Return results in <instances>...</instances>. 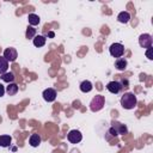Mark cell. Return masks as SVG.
<instances>
[{
  "instance_id": "obj_17",
  "label": "cell",
  "mask_w": 153,
  "mask_h": 153,
  "mask_svg": "<svg viewBox=\"0 0 153 153\" xmlns=\"http://www.w3.org/2000/svg\"><path fill=\"white\" fill-rule=\"evenodd\" d=\"M27 20H29V24H30L31 26L38 25V24H39V22H41L39 17H38L37 14H35V13H30V14L27 16Z\"/></svg>"
},
{
  "instance_id": "obj_14",
  "label": "cell",
  "mask_w": 153,
  "mask_h": 153,
  "mask_svg": "<svg viewBox=\"0 0 153 153\" xmlns=\"http://www.w3.org/2000/svg\"><path fill=\"white\" fill-rule=\"evenodd\" d=\"M129 19H130V14H129L127 11H122V12H120L118 16H117V20H118L120 23H123V24H127V23L129 22Z\"/></svg>"
},
{
  "instance_id": "obj_4",
  "label": "cell",
  "mask_w": 153,
  "mask_h": 153,
  "mask_svg": "<svg viewBox=\"0 0 153 153\" xmlns=\"http://www.w3.org/2000/svg\"><path fill=\"white\" fill-rule=\"evenodd\" d=\"M139 44L142 48H151L152 47V36L149 33H142L139 37Z\"/></svg>"
},
{
  "instance_id": "obj_1",
  "label": "cell",
  "mask_w": 153,
  "mask_h": 153,
  "mask_svg": "<svg viewBox=\"0 0 153 153\" xmlns=\"http://www.w3.org/2000/svg\"><path fill=\"white\" fill-rule=\"evenodd\" d=\"M136 96L133 93V92H126L122 97H121V105L123 109H127V110H130V109H134L136 106Z\"/></svg>"
},
{
  "instance_id": "obj_7",
  "label": "cell",
  "mask_w": 153,
  "mask_h": 153,
  "mask_svg": "<svg viewBox=\"0 0 153 153\" xmlns=\"http://www.w3.org/2000/svg\"><path fill=\"white\" fill-rule=\"evenodd\" d=\"M122 88H123V87H122V85H121L120 81H110V82L106 84V90H108L110 93H114V94L120 93Z\"/></svg>"
},
{
  "instance_id": "obj_15",
  "label": "cell",
  "mask_w": 153,
  "mask_h": 153,
  "mask_svg": "<svg viewBox=\"0 0 153 153\" xmlns=\"http://www.w3.org/2000/svg\"><path fill=\"white\" fill-rule=\"evenodd\" d=\"M127 65H128V62H127V60L123 59V57H120V59H117V60L115 61V67H116L118 71H124V69L127 68Z\"/></svg>"
},
{
  "instance_id": "obj_25",
  "label": "cell",
  "mask_w": 153,
  "mask_h": 153,
  "mask_svg": "<svg viewBox=\"0 0 153 153\" xmlns=\"http://www.w3.org/2000/svg\"><path fill=\"white\" fill-rule=\"evenodd\" d=\"M48 36H49V37H54V32H49Z\"/></svg>"
},
{
  "instance_id": "obj_20",
  "label": "cell",
  "mask_w": 153,
  "mask_h": 153,
  "mask_svg": "<svg viewBox=\"0 0 153 153\" xmlns=\"http://www.w3.org/2000/svg\"><path fill=\"white\" fill-rule=\"evenodd\" d=\"M14 74L12 73V72H6L5 74H2L1 75V79H2V81H5V82H13V80H14Z\"/></svg>"
},
{
  "instance_id": "obj_24",
  "label": "cell",
  "mask_w": 153,
  "mask_h": 153,
  "mask_svg": "<svg viewBox=\"0 0 153 153\" xmlns=\"http://www.w3.org/2000/svg\"><path fill=\"white\" fill-rule=\"evenodd\" d=\"M121 85H122V87H127V86H128V80H127V79H123V80L121 81Z\"/></svg>"
},
{
  "instance_id": "obj_10",
  "label": "cell",
  "mask_w": 153,
  "mask_h": 153,
  "mask_svg": "<svg viewBox=\"0 0 153 153\" xmlns=\"http://www.w3.org/2000/svg\"><path fill=\"white\" fill-rule=\"evenodd\" d=\"M79 87H80V91H81V92L87 93V92L92 91L93 85H92V82H91L90 80H84V81L80 82V86H79Z\"/></svg>"
},
{
  "instance_id": "obj_5",
  "label": "cell",
  "mask_w": 153,
  "mask_h": 153,
  "mask_svg": "<svg viewBox=\"0 0 153 153\" xmlns=\"http://www.w3.org/2000/svg\"><path fill=\"white\" fill-rule=\"evenodd\" d=\"M4 57L7 60V62H13L18 57V53H17V50L14 48L10 47V48H6L4 50Z\"/></svg>"
},
{
  "instance_id": "obj_18",
  "label": "cell",
  "mask_w": 153,
  "mask_h": 153,
  "mask_svg": "<svg viewBox=\"0 0 153 153\" xmlns=\"http://www.w3.org/2000/svg\"><path fill=\"white\" fill-rule=\"evenodd\" d=\"M8 69V62L4 56H0V75L5 74Z\"/></svg>"
},
{
  "instance_id": "obj_12",
  "label": "cell",
  "mask_w": 153,
  "mask_h": 153,
  "mask_svg": "<svg viewBox=\"0 0 153 153\" xmlns=\"http://www.w3.org/2000/svg\"><path fill=\"white\" fill-rule=\"evenodd\" d=\"M45 41H47V38L44 37V36H42V35H37V36H35L33 37V45L35 47H37V48H41V47H43L44 44H45Z\"/></svg>"
},
{
  "instance_id": "obj_16",
  "label": "cell",
  "mask_w": 153,
  "mask_h": 153,
  "mask_svg": "<svg viewBox=\"0 0 153 153\" xmlns=\"http://www.w3.org/2000/svg\"><path fill=\"white\" fill-rule=\"evenodd\" d=\"M12 142V137L10 135H0V146L1 147H10Z\"/></svg>"
},
{
  "instance_id": "obj_6",
  "label": "cell",
  "mask_w": 153,
  "mask_h": 153,
  "mask_svg": "<svg viewBox=\"0 0 153 153\" xmlns=\"http://www.w3.org/2000/svg\"><path fill=\"white\" fill-rule=\"evenodd\" d=\"M67 139H68V141H69L71 143H78V142H80V141L82 140V135H81V133H80L79 130L73 129V130H71V131L68 133Z\"/></svg>"
},
{
  "instance_id": "obj_2",
  "label": "cell",
  "mask_w": 153,
  "mask_h": 153,
  "mask_svg": "<svg viewBox=\"0 0 153 153\" xmlns=\"http://www.w3.org/2000/svg\"><path fill=\"white\" fill-rule=\"evenodd\" d=\"M104 103H105V97H104V96H102V94L94 96V97L92 98L91 103H90V109H91V111L96 112V111L102 110L103 106H104Z\"/></svg>"
},
{
  "instance_id": "obj_19",
  "label": "cell",
  "mask_w": 153,
  "mask_h": 153,
  "mask_svg": "<svg viewBox=\"0 0 153 153\" xmlns=\"http://www.w3.org/2000/svg\"><path fill=\"white\" fill-rule=\"evenodd\" d=\"M36 36V29L33 27V26H31V25H29L27 27H26V32H25V37L27 38V39H33V37Z\"/></svg>"
},
{
  "instance_id": "obj_9",
  "label": "cell",
  "mask_w": 153,
  "mask_h": 153,
  "mask_svg": "<svg viewBox=\"0 0 153 153\" xmlns=\"http://www.w3.org/2000/svg\"><path fill=\"white\" fill-rule=\"evenodd\" d=\"M112 126V128L116 130V133L120 135H124V134H127V131H128V129H127V127L124 126V124H122V123H120V122H112L111 123Z\"/></svg>"
},
{
  "instance_id": "obj_23",
  "label": "cell",
  "mask_w": 153,
  "mask_h": 153,
  "mask_svg": "<svg viewBox=\"0 0 153 153\" xmlns=\"http://www.w3.org/2000/svg\"><path fill=\"white\" fill-rule=\"evenodd\" d=\"M5 94V87L2 84H0V97H2Z\"/></svg>"
},
{
  "instance_id": "obj_13",
  "label": "cell",
  "mask_w": 153,
  "mask_h": 153,
  "mask_svg": "<svg viewBox=\"0 0 153 153\" xmlns=\"http://www.w3.org/2000/svg\"><path fill=\"white\" fill-rule=\"evenodd\" d=\"M5 92H7L8 96H14V94L18 92V85L14 84V82H10V84L6 86Z\"/></svg>"
},
{
  "instance_id": "obj_21",
  "label": "cell",
  "mask_w": 153,
  "mask_h": 153,
  "mask_svg": "<svg viewBox=\"0 0 153 153\" xmlns=\"http://www.w3.org/2000/svg\"><path fill=\"white\" fill-rule=\"evenodd\" d=\"M146 56L148 57V60H152V59H153V56H152V47L147 49V51H146Z\"/></svg>"
},
{
  "instance_id": "obj_22",
  "label": "cell",
  "mask_w": 153,
  "mask_h": 153,
  "mask_svg": "<svg viewBox=\"0 0 153 153\" xmlns=\"http://www.w3.org/2000/svg\"><path fill=\"white\" fill-rule=\"evenodd\" d=\"M109 133H110V134H111V135H112V136H117V135H118V134H117V133H116V130H115V129H114V128H112V127H111V128H110V129H109Z\"/></svg>"
},
{
  "instance_id": "obj_3",
  "label": "cell",
  "mask_w": 153,
  "mask_h": 153,
  "mask_svg": "<svg viewBox=\"0 0 153 153\" xmlns=\"http://www.w3.org/2000/svg\"><path fill=\"white\" fill-rule=\"evenodd\" d=\"M109 51H110V55L111 56L120 59L124 54V47L121 43H112L110 45V48H109Z\"/></svg>"
},
{
  "instance_id": "obj_8",
  "label": "cell",
  "mask_w": 153,
  "mask_h": 153,
  "mask_svg": "<svg viewBox=\"0 0 153 153\" xmlns=\"http://www.w3.org/2000/svg\"><path fill=\"white\" fill-rule=\"evenodd\" d=\"M42 96H43V99H44L45 102H49V103H50V102H54V100L56 99L57 93H56V91H55L54 88L49 87V88H45V90L43 91Z\"/></svg>"
},
{
  "instance_id": "obj_11",
  "label": "cell",
  "mask_w": 153,
  "mask_h": 153,
  "mask_svg": "<svg viewBox=\"0 0 153 153\" xmlns=\"http://www.w3.org/2000/svg\"><path fill=\"white\" fill-rule=\"evenodd\" d=\"M41 141H42L41 136L38 134H36V133L35 134H31V136L29 139V143H30L31 147H38L39 143H41Z\"/></svg>"
}]
</instances>
